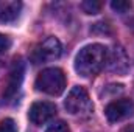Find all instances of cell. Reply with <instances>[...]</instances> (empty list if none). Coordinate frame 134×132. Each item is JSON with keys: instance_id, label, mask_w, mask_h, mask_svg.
<instances>
[{"instance_id": "9", "label": "cell", "mask_w": 134, "mask_h": 132, "mask_svg": "<svg viewBox=\"0 0 134 132\" xmlns=\"http://www.w3.org/2000/svg\"><path fill=\"white\" fill-rule=\"evenodd\" d=\"M22 11V3L16 0H0V23H11L17 20Z\"/></svg>"}, {"instance_id": "5", "label": "cell", "mask_w": 134, "mask_h": 132, "mask_svg": "<svg viewBox=\"0 0 134 132\" xmlns=\"http://www.w3.org/2000/svg\"><path fill=\"white\" fill-rule=\"evenodd\" d=\"M24 73H25L24 62L20 59L19 61H14V64L11 67V70H9L8 79H6L5 92H3V99L6 103H13V101H16V98L19 97L20 87H22V82H24Z\"/></svg>"}, {"instance_id": "10", "label": "cell", "mask_w": 134, "mask_h": 132, "mask_svg": "<svg viewBox=\"0 0 134 132\" xmlns=\"http://www.w3.org/2000/svg\"><path fill=\"white\" fill-rule=\"evenodd\" d=\"M81 9L86 14H97L101 9V3L97 2V0H86V2L81 3Z\"/></svg>"}, {"instance_id": "6", "label": "cell", "mask_w": 134, "mask_h": 132, "mask_svg": "<svg viewBox=\"0 0 134 132\" xmlns=\"http://www.w3.org/2000/svg\"><path fill=\"white\" fill-rule=\"evenodd\" d=\"M133 113H134V103L128 98L115 99V101L109 103L104 109V115L111 123L122 121V120L131 117Z\"/></svg>"}, {"instance_id": "7", "label": "cell", "mask_w": 134, "mask_h": 132, "mask_svg": "<svg viewBox=\"0 0 134 132\" xmlns=\"http://www.w3.org/2000/svg\"><path fill=\"white\" fill-rule=\"evenodd\" d=\"M56 115V106L48 101H37L33 103L28 110V118L36 126H42L47 121H50Z\"/></svg>"}, {"instance_id": "1", "label": "cell", "mask_w": 134, "mask_h": 132, "mask_svg": "<svg viewBox=\"0 0 134 132\" xmlns=\"http://www.w3.org/2000/svg\"><path fill=\"white\" fill-rule=\"evenodd\" d=\"M108 59V48L101 44H89L75 56V70L78 75L89 78L100 71Z\"/></svg>"}, {"instance_id": "13", "label": "cell", "mask_w": 134, "mask_h": 132, "mask_svg": "<svg viewBox=\"0 0 134 132\" xmlns=\"http://www.w3.org/2000/svg\"><path fill=\"white\" fill-rule=\"evenodd\" d=\"M45 132H70V129H69V126H67L64 121H56V123H53Z\"/></svg>"}, {"instance_id": "3", "label": "cell", "mask_w": 134, "mask_h": 132, "mask_svg": "<svg viewBox=\"0 0 134 132\" xmlns=\"http://www.w3.org/2000/svg\"><path fill=\"white\" fill-rule=\"evenodd\" d=\"M64 107L70 115H80V117H87L94 110L87 90L81 86H75L69 92L66 101H64Z\"/></svg>"}, {"instance_id": "11", "label": "cell", "mask_w": 134, "mask_h": 132, "mask_svg": "<svg viewBox=\"0 0 134 132\" xmlns=\"http://www.w3.org/2000/svg\"><path fill=\"white\" fill-rule=\"evenodd\" d=\"M111 8L115 11V13H120V14H123V13H126L130 8H131V3L130 2H125V0H114V2H111Z\"/></svg>"}, {"instance_id": "14", "label": "cell", "mask_w": 134, "mask_h": 132, "mask_svg": "<svg viewBox=\"0 0 134 132\" xmlns=\"http://www.w3.org/2000/svg\"><path fill=\"white\" fill-rule=\"evenodd\" d=\"M9 47H11V39H9L8 36H5V34L0 33V55L5 53V51H8Z\"/></svg>"}, {"instance_id": "12", "label": "cell", "mask_w": 134, "mask_h": 132, "mask_svg": "<svg viewBox=\"0 0 134 132\" xmlns=\"http://www.w3.org/2000/svg\"><path fill=\"white\" fill-rule=\"evenodd\" d=\"M0 132H17L16 121L11 118H5L0 121Z\"/></svg>"}, {"instance_id": "8", "label": "cell", "mask_w": 134, "mask_h": 132, "mask_svg": "<svg viewBox=\"0 0 134 132\" xmlns=\"http://www.w3.org/2000/svg\"><path fill=\"white\" fill-rule=\"evenodd\" d=\"M106 64L108 68L114 73H119V75H123L128 71L130 64H128V58L125 55V51L120 48V47H115L111 55H108V59H106Z\"/></svg>"}, {"instance_id": "4", "label": "cell", "mask_w": 134, "mask_h": 132, "mask_svg": "<svg viewBox=\"0 0 134 132\" xmlns=\"http://www.w3.org/2000/svg\"><path fill=\"white\" fill-rule=\"evenodd\" d=\"M61 53H63L61 42L56 37L50 36L34 47L33 53H31V61H33V64L52 62V61H56L61 56Z\"/></svg>"}, {"instance_id": "15", "label": "cell", "mask_w": 134, "mask_h": 132, "mask_svg": "<svg viewBox=\"0 0 134 132\" xmlns=\"http://www.w3.org/2000/svg\"><path fill=\"white\" fill-rule=\"evenodd\" d=\"M125 132H134V128H128V129H126Z\"/></svg>"}, {"instance_id": "2", "label": "cell", "mask_w": 134, "mask_h": 132, "mask_svg": "<svg viewBox=\"0 0 134 132\" xmlns=\"http://www.w3.org/2000/svg\"><path fill=\"white\" fill-rule=\"evenodd\" d=\"M34 86H36V90L42 93H47L52 97L61 95L66 89V75L58 67L45 68L37 75Z\"/></svg>"}]
</instances>
